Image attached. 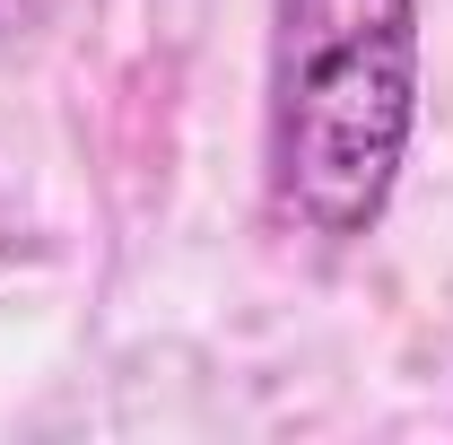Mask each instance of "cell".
<instances>
[{
    "mask_svg": "<svg viewBox=\"0 0 453 445\" xmlns=\"http://www.w3.org/2000/svg\"><path fill=\"white\" fill-rule=\"evenodd\" d=\"M418 122V0H271L262 167L305 236H366L393 210Z\"/></svg>",
    "mask_w": 453,
    "mask_h": 445,
    "instance_id": "obj_1",
    "label": "cell"
}]
</instances>
